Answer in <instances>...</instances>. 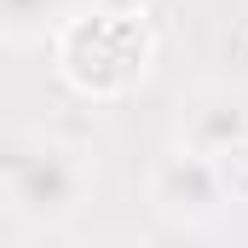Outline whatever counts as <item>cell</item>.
Wrapping results in <instances>:
<instances>
[{
    "mask_svg": "<svg viewBox=\"0 0 248 248\" xmlns=\"http://www.w3.org/2000/svg\"><path fill=\"white\" fill-rule=\"evenodd\" d=\"M93 185V168L63 139H12L6 150V196L23 219H69Z\"/></svg>",
    "mask_w": 248,
    "mask_h": 248,
    "instance_id": "cell-2",
    "label": "cell"
},
{
    "mask_svg": "<svg viewBox=\"0 0 248 248\" xmlns=\"http://www.w3.org/2000/svg\"><path fill=\"white\" fill-rule=\"evenodd\" d=\"M63 23H69V0H0V35L17 52L58 41Z\"/></svg>",
    "mask_w": 248,
    "mask_h": 248,
    "instance_id": "cell-5",
    "label": "cell"
},
{
    "mask_svg": "<svg viewBox=\"0 0 248 248\" xmlns=\"http://www.w3.org/2000/svg\"><path fill=\"white\" fill-rule=\"evenodd\" d=\"M52 52H58V75L75 93H87V98H122L127 87L144 75V63H150V35H144V17H116V12L98 6V12L63 23Z\"/></svg>",
    "mask_w": 248,
    "mask_h": 248,
    "instance_id": "cell-1",
    "label": "cell"
},
{
    "mask_svg": "<svg viewBox=\"0 0 248 248\" xmlns=\"http://www.w3.org/2000/svg\"><path fill=\"white\" fill-rule=\"evenodd\" d=\"M179 150H196V156L231 168L248 150V110L237 98H202V104L190 110L185 133H179Z\"/></svg>",
    "mask_w": 248,
    "mask_h": 248,
    "instance_id": "cell-4",
    "label": "cell"
},
{
    "mask_svg": "<svg viewBox=\"0 0 248 248\" xmlns=\"http://www.w3.org/2000/svg\"><path fill=\"white\" fill-rule=\"evenodd\" d=\"M225 190H231V168L225 162H208L196 150H173L156 162L150 173V202L162 219L173 225H208L219 208H225Z\"/></svg>",
    "mask_w": 248,
    "mask_h": 248,
    "instance_id": "cell-3",
    "label": "cell"
},
{
    "mask_svg": "<svg viewBox=\"0 0 248 248\" xmlns=\"http://www.w3.org/2000/svg\"><path fill=\"white\" fill-rule=\"evenodd\" d=\"M243 190H248V150H243Z\"/></svg>",
    "mask_w": 248,
    "mask_h": 248,
    "instance_id": "cell-6",
    "label": "cell"
}]
</instances>
